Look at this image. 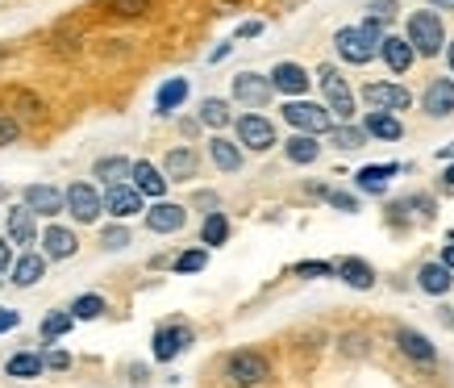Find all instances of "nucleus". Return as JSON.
I'll return each instance as SVG.
<instances>
[{
  "instance_id": "f257e3e1",
  "label": "nucleus",
  "mask_w": 454,
  "mask_h": 388,
  "mask_svg": "<svg viewBox=\"0 0 454 388\" xmlns=\"http://www.w3.org/2000/svg\"><path fill=\"white\" fill-rule=\"evenodd\" d=\"M404 38L413 42L417 59H438L446 51V26H442L438 9H417L404 26Z\"/></svg>"
},
{
  "instance_id": "f03ea898",
  "label": "nucleus",
  "mask_w": 454,
  "mask_h": 388,
  "mask_svg": "<svg viewBox=\"0 0 454 388\" xmlns=\"http://www.w3.org/2000/svg\"><path fill=\"white\" fill-rule=\"evenodd\" d=\"M380 42H384V38L367 34L363 26H342L338 34H333L338 59H342V63H350V67H363V63H372V59L380 55Z\"/></svg>"
},
{
  "instance_id": "7ed1b4c3",
  "label": "nucleus",
  "mask_w": 454,
  "mask_h": 388,
  "mask_svg": "<svg viewBox=\"0 0 454 388\" xmlns=\"http://www.w3.org/2000/svg\"><path fill=\"white\" fill-rule=\"evenodd\" d=\"M284 122L292 125V130H301V134H330L333 130V113L330 105H313V100H301L292 97L288 105H284Z\"/></svg>"
},
{
  "instance_id": "20e7f679",
  "label": "nucleus",
  "mask_w": 454,
  "mask_h": 388,
  "mask_svg": "<svg viewBox=\"0 0 454 388\" xmlns=\"http://www.w3.org/2000/svg\"><path fill=\"white\" fill-rule=\"evenodd\" d=\"M221 376L234 388H254L271 376V363H267V355H259V351H234V355L225 360V368H221Z\"/></svg>"
},
{
  "instance_id": "39448f33",
  "label": "nucleus",
  "mask_w": 454,
  "mask_h": 388,
  "mask_svg": "<svg viewBox=\"0 0 454 388\" xmlns=\"http://www.w3.org/2000/svg\"><path fill=\"white\" fill-rule=\"evenodd\" d=\"M317 83H321V92H325V105H330V113L338 117V122H350L355 117V92H350V83H346V75H338V67H325L317 71Z\"/></svg>"
},
{
  "instance_id": "423d86ee",
  "label": "nucleus",
  "mask_w": 454,
  "mask_h": 388,
  "mask_svg": "<svg viewBox=\"0 0 454 388\" xmlns=\"http://www.w3.org/2000/svg\"><path fill=\"white\" fill-rule=\"evenodd\" d=\"M363 100H367V109H384V113L413 109V92L404 83H387V80L363 83Z\"/></svg>"
},
{
  "instance_id": "0eeeda50",
  "label": "nucleus",
  "mask_w": 454,
  "mask_h": 388,
  "mask_svg": "<svg viewBox=\"0 0 454 388\" xmlns=\"http://www.w3.org/2000/svg\"><path fill=\"white\" fill-rule=\"evenodd\" d=\"M192 326L188 321H167V326H159L154 330V360L159 363H171V360H179L184 351L192 347Z\"/></svg>"
},
{
  "instance_id": "6e6552de",
  "label": "nucleus",
  "mask_w": 454,
  "mask_h": 388,
  "mask_svg": "<svg viewBox=\"0 0 454 388\" xmlns=\"http://www.w3.org/2000/svg\"><path fill=\"white\" fill-rule=\"evenodd\" d=\"M234 130H238L242 151L262 154V151H271V146H276V125L267 122V117H259V113H242V117L234 122Z\"/></svg>"
},
{
  "instance_id": "1a4fd4ad",
  "label": "nucleus",
  "mask_w": 454,
  "mask_h": 388,
  "mask_svg": "<svg viewBox=\"0 0 454 388\" xmlns=\"http://www.w3.org/2000/svg\"><path fill=\"white\" fill-rule=\"evenodd\" d=\"M271 97H276L271 75H259V71H242V75H234V100L238 105L262 109V105H271Z\"/></svg>"
},
{
  "instance_id": "9d476101",
  "label": "nucleus",
  "mask_w": 454,
  "mask_h": 388,
  "mask_svg": "<svg viewBox=\"0 0 454 388\" xmlns=\"http://www.w3.org/2000/svg\"><path fill=\"white\" fill-rule=\"evenodd\" d=\"M184 222H188V209L176 205V201H154L146 209V230L151 234H179Z\"/></svg>"
},
{
  "instance_id": "9b49d317",
  "label": "nucleus",
  "mask_w": 454,
  "mask_h": 388,
  "mask_svg": "<svg viewBox=\"0 0 454 388\" xmlns=\"http://www.w3.org/2000/svg\"><path fill=\"white\" fill-rule=\"evenodd\" d=\"M421 109H426V117H434V122H442V117H454V80H429L426 92H421Z\"/></svg>"
},
{
  "instance_id": "f8f14e48",
  "label": "nucleus",
  "mask_w": 454,
  "mask_h": 388,
  "mask_svg": "<svg viewBox=\"0 0 454 388\" xmlns=\"http://www.w3.org/2000/svg\"><path fill=\"white\" fill-rule=\"evenodd\" d=\"M67 209H71V218L75 222H97L100 218V209H105V196L92 188V184H71L67 188Z\"/></svg>"
},
{
  "instance_id": "ddd939ff",
  "label": "nucleus",
  "mask_w": 454,
  "mask_h": 388,
  "mask_svg": "<svg viewBox=\"0 0 454 388\" xmlns=\"http://www.w3.org/2000/svg\"><path fill=\"white\" fill-rule=\"evenodd\" d=\"M142 209H146V196H142L134 184H113V188H105V213H113V218H134Z\"/></svg>"
},
{
  "instance_id": "4468645a",
  "label": "nucleus",
  "mask_w": 454,
  "mask_h": 388,
  "mask_svg": "<svg viewBox=\"0 0 454 388\" xmlns=\"http://www.w3.org/2000/svg\"><path fill=\"white\" fill-rule=\"evenodd\" d=\"M4 230H9V242H21V247L42 242V238H38V213H34L29 205H13V209H9Z\"/></svg>"
},
{
  "instance_id": "2eb2a0df",
  "label": "nucleus",
  "mask_w": 454,
  "mask_h": 388,
  "mask_svg": "<svg viewBox=\"0 0 454 388\" xmlns=\"http://www.w3.org/2000/svg\"><path fill=\"white\" fill-rule=\"evenodd\" d=\"M196 171H200V154L192 151V146H176V151L163 154V176L176 184H188L196 180Z\"/></svg>"
},
{
  "instance_id": "dca6fc26",
  "label": "nucleus",
  "mask_w": 454,
  "mask_h": 388,
  "mask_svg": "<svg viewBox=\"0 0 454 388\" xmlns=\"http://www.w3.org/2000/svg\"><path fill=\"white\" fill-rule=\"evenodd\" d=\"M208 159H213L217 171H242L247 151H242V142L225 139V134H213V139H208Z\"/></svg>"
},
{
  "instance_id": "f3484780",
  "label": "nucleus",
  "mask_w": 454,
  "mask_h": 388,
  "mask_svg": "<svg viewBox=\"0 0 454 388\" xmlns=\"http://www.w3.org/2000/svg\"><path fill=\"white\" fill-rule=\"evenodd\" d=\"M271 83H276L279 97H304L309 92V71L301 67V63H276L271 67Z\"/></svg>"
},
{
  "instance_id": "a211bd4d",
  "label": "nucleus",
  "mask_w": 454,
  "mask_h": 388,
  "mask_svg": "<svg viewBox=\"0 0 454 388\" xmlns=\"http://www.w3.org/2000/svg\"><path fill=\"white\" fill-rule=\"evenodd\" d=\"M26 205L34 209V213H42V218H59V213L67 209V193H59V188H51V184H29Z\"/></svg>"
},
{
  "instance_id": "6ab92c4d",
  "label": "nucleus",
  "mask_w": 454,
  "mask_h": 388,
  "mask_svg": "<svg viewBox=\"0 0 454 388\" xmlns=\"http://www.w3.org/2000/svg\"><path fill=\"white\" fill-rule=\"evenodd\" d=\"M380 55H384L387 71H396V75H404V71L413 67L417 51H413V42H409V38H400V34H387V38L380 42Z\"/></svg>"
},
{
  "instance_id": "aec40b11",
  "label": "nucleus",
  "mask_w": 454,
  "mask_h": 388,
  "mask_svg": "<svg viewBox=\"0 0 454 388\" xmlns=\"http://www.w3.org/2000/svg\"><path fill=\"white\" fill-rule=\"evenodd\" d=\"M396 347H400V355H404V360L421 363V368H429V363L438 360V347L429 343L426 334H417V330H396Z\"/></svg>"
},
{
  "instance_id": "412c9836",
  "label": "nucleus",
  "mask_w": 454,
  "mask_h": 388,
  "mask_svg": "<svg viewBox=\"0 0 454 388\" xmlns=\"http://www.w3.org/2000/svg\"><path fill=\"white\" fill-rule=\"evenodd\" d=\"M400 171V163H367V167H358L355 171V184H358V193H372L380 196L387 188V180Z\"/></svg>"
},
{
  "instance_id": "4be33fe9",
  "label": "nucleus",
  "mask_w": 454,
  "mask_h": 388,
  "mask_svg": "<svg viewBox=\"0 0 454 388\" xmlns=\"http://www.w3.org/2000/svg\"><path fill=\"white\" fill-rule=\"evenodd\" d=\"M42 250H46V259H71V255L80 250V238L71 234L67 226H46V234H42Z\"/></svg>"
},
{
  "instance_id": "5701e85b",
  "label": "nucleus",
  "mask_w": 454,
  "mask_h": 388,
  "mask_svg": "<svg viewBox=\"0 0 454 388\" xmlns=\"http://www.w3.org/2000/svg\"><path fill=\"white\" fill-rule=\"evenodd\" d=\"M338 280L358 292H367V289H375V267L367 264V259H355V255H350V259H338Z\"/></svg>"
},
{
  "instance_id": "b1692460",
  "label": "nucleus",
  "mask_w": 454,
  "mask_h": 388,
  "mask_svg": "<svg viewBox=\"0 0 454 388\" xmlns=\"http://www.w3.org/2000/svg\"><path fill=\"white\" fill-rule=\"evenodd\" d=\"M134 188H138L142 196H151V201H163V193H167V176H163V171H159L154 163L138 159V163H134Z\"/></svg>"
},
{
  "instance_id": "393cba45",
  "label": "nucleus",
  "mask_w": 454,
  "mask_h": 388,
  "mask_svg": "<svg viewBox=\"0 0 454 388\" xmlns=\"http://www.w3.org/2000/svg\"><path fill=\"white\" fill-rule=\"evenodd\" d=\"M363 130L372 134V139H384V142H396L404 139V125H400L396 113H384V109H372L363 117Z\"/></svg>"
},
{
  "instance_id": "a878e982",
  "label": "nucleus",
  "mask_w": 454,
  "mask_h": 388,
  "mask_svg": "<svg viewBox=\"0 0 454 388\" xmlns=\"http://www.w3.org/2000/svg\"><path fill=\"white\" fill-rule=\"evenodd\" d=\"M92 176H97L105 188H113V184H125L134 180V163L125 159V154H109V159H97V167H92Z\"/></svg>"
},
{
  "instance_id": "bb28decb",
  "label": "nucleus",
  "mask_w": 454,
  "mask_h": 388,
  "mask_svg": "<svg viewBox=\"0 0 454 388\" xmlns=\"http://www.w3.org/2000/svg\"><path fill=\"white\" fill-rule=\"evenodd\" d=\"M284 154H288V163H296V167H309V163H317V154H321V142H317V134H292L288 142H284Z\"/></svg>"
},
{
  "instance_id": "cd10ccee",
  "label": "nucleus",
  "mask_w": 454,
  "mask_h": 388,
  "mask_svg": "<svg viewBox=\"0 0 454 388\" xmlns=\"http://www.w3.org/2000/svg\"><path fill=\"white\" fill-rule=\"evenodd\" d=\"M46 276V250H26L21 259L13 264V284L17 289H29V284H38V280Z\"/></svg>"
},
{
  "instance_id": "c85d7f7f",
  "label": "nucleus",
  "mask_w": 454,
  "mask_h": 388,
  "mask_svg": "<svg viewBox=\"0 0 454 388\" xmlns=\"http://www.w3.org/2000/svg\"><path fill=\"white\" fill-rule=\"evenodd\" d=\"M417 284H421V292H429V297H446L450 284H454V276H450V267L438 259V264H426L421 272H417Z\"/></svg>"
},
{
  "instance_id": "c756f323",
  "label": "nucleus",
  "mask_w": 454,
  "mask_h": 388,
  "mask_svg": "<svg viewBox=\"0 0 454 388\" xmlns=\"http://www.w3.org/2000/svg\"><path fill=\"white\" fill-rule=\"evenodd\" d=\"M184 100H188V80H184V75H176V80H167L163 88H159V97H154V113H159V117H167V113H176Z\"/></svg>"
},
{
  "instance_id": "7c9ffc66",
  "label": "nucleus",
  "mask_w": 454,
  "mask_h": 388,
  "mask_svg": "<svg viewBox=\"0 0 454 388\" xmlns=\"http://www.w3.org/2000/svg\"><path fill=\"white\" fill-rule=\"evenodd\" d=\"M42 368H46V355H38V351H17L13 360L4 363V376H13V380H34V376H42Z\"/></svg>"
},
{
  "instance_id": "2f4dec72",
  "label": "nucleus",
  "mask_w": 454,
  "mask_h": 388,
  "mask_svg": "<svg viewBox=\"0 0 454 388\" xmlns=\"http://www.w3.org/2000/svg\"><path fill=\"white\" fill-rule=\"evenodd\" d=\"M417 213V222H434V196H426V193H417V196H404V201H396V205H392V218H404V222H409V218H413Z\"/></svg>"
},
{
  "instance_id": "473e14b6",
  "label": "nucleus",
  "mask_w": 454,
  "mask_h": 388,
  "mask_svg": "<svg viewBox=\"0 0 454 388\" xmlns=\"http://www.w3.org/2000/svg\"><path fill=\"white\" fill-rule=\"evenodd\" d=\"M330 139H333V146L338 151H363L367 142H372V134L363 130V125H350V122H338L330 130Z\"/></svg>"
},
{
  "instance_id": "72a5a7b5",
  "label": "nucleus",
  "mask_w": 454,
  "mask_h": 388,
  "mask_svg": "<svg viewBox=\"0 0 454 388\" xmlns=\"http://www.w3.org/2000/svg\"><path fill=\"white\" fill-rule=\"evenodd\" d=\"M225 238H230V218H225L221 209L205 213V226H200V242H205V247H225Z\"/></svg>"
},
{
  "instance_id": "f704fd0d",
  "label": "nucleus",
  "mask_w": 454,
  "mask_h": 388,
  "mask_svg": "<svg viewBox=\"0 0 454 388\" xmlns=\"http://www.w3.org/2000/svg\"><path fill=\"white\" fill-rule=\"evenodd\" d=\"M200 125H208V130H225V125H234V113H230V105L221 97H208L205 105H200Z\"/></svg>"
},
{
  "instance_id": "c9c22d12",
  "label": "nucleus",
  "mask_w": 454,
  "mask_h": 388,
  "mask_svg": "<svg viewBox=\"0 0 454 388\" xmlns=\"http://www.w3.org/2000/svg\"><path fill=\"white\" fill-rule=\"evenodd\" d=\"M71 313L80 321H97L100 313H105V297H97V292H83V297H75L71 301Z\"/></svg>"
},
{
  "instance_id": "e433bc0d",
  "label": "nucleus",
  "mask_w": 454,
  "mask_h": 388,
  "mask_svg": "<svg viewBox=\"0 0 454 388\" xmlns=\"http://www.w3.org/2000/svg\"><path fill=\"white\" fill-rule=\"evenodd\" d=\"M75 321H80V318H75L71 309H63V313H51V318L42 321V338H46V343H55L59 334H67Z\"/></svg>"
},
{
  "instance_id": "4c0bfd02",
  "label": "nucleus",
  "mask_w": 454,
  "mask_h": 388,
  "mask_svg": "<svg viewBox=\"0 0 454 388\" xmlns=\"http://www.w3.org/2000/svg\"><path fill=\"white\" fill-rule=\"evenodd\" d=\"M292 272L304 276V280H325V276H338V264H325V259H304V264H296Z\"/></svg>"
},
{
  "instance_id": "58836bf2",
  "label": "nucleus",
  "mask_w": 454,
  "mask_h": 388,
  "mask_svg": "<svg viewBox=\"0 0 454 388\" xmlns=\"http://www.w3.org/2000/svg\"><path fill=\"white\" fill-rule=\"evenodd\" d=\"M208 264V250H184V255H176V272L179 276H188V272H200V267Z\"/></svg>"
},
{
  "instance_id": "ea45409f",
  "label": "nucleus",
  "mask_w": 454,
  "mask_h": 388,
  "mask_svg": "<svg viewBox=\"0 0 454 388\" xmlns=\"http://www.w3.org/2000/svg\"><path fill=\"white\" fill-rule=\"evenodd\" d=\"M105 4H109V13H117V17H142L154 0H105Z\"/></svg>"
},
{
  "instance_id": "a19ab883",
  "label": "nucleus",
  "mask_w": 454,
  "mask_h": 388,
  "mask_svg": "<svg viewBox=\"0 0 454 388\" xmlns=\"http://www.w3.org/2000/svg\"><path fill=\"white\" fill-rule=\"evenodd\" d=\"M129 242H134V238H129V230H125V226H109V230L100 234V247H105V250H125Z\"/></svg>"
},
{
  "instance_id": "79ce46f5",
  "label": "nucleus",
  "mask_w": 454,
  "mask_h": 388,
  "mask_svg": "<svg viewBox=\"0 0 454 388\" xmlns=\"http://www.w3.org/2000/svg\"><path fill=\"white\" fill-rule=\"evenodd\" d=\"M396 9H400L396 0H372V4H367V17H375V21H384L387 26V21L396 17Z\"/></svg>"
},
{
  "instance_id": "37998d69",
  "label": "nucleus",
  "mask_w": 454,
  "mask_h": 388,
  "mask_svg": "<svg viewBox=\"0 0 454 388\" xmlns=\"http://www.w3.org/2000/svg\"><path fill=\"white\" fill-rule=\"evenodd\" d=\"M325 201L333 209H342V213H358V196H350V193H325Z\"/></svg>"
},
{
  "instance_id": "c03bdc74",
  "label": "nucleus",
  "mask_w": 454,
  "mask_h": 388,
  "mask_svg": "<svg viewBox=\"0 0 454 388\" xmlns=\"http://www.w3.org/2000/svg\"><path fill=\"white\" fill-rule=\"evenodd\" d=\"M17 134H21V130H17V122H13V117H4V113H0V146H9V142H17Z\"/></svg>"
},
{
  "instance_id": "a18cd8bd",
  "label": "nucleus",
  "mask_w": 454,
  "mask_h": 388,
  "mask_svg": "<svg viewBox=\"0 0 454 388\" xmlns=\"http://www.w3.org/2000/svg\"><path fill=\"white\" fill-rule=\"evenodd\" d=\"M46 368H55V372H67V368H71V355H67V351H46Z\"/></svg>"
},
{
  "instance_id": "49530a36",
  "label": "nucleus",
  "mask_w": 454,
  "mask_h": 388,
  "mask_svg": "<svg viewBox=\"0 0 454 388\" xmlns=\"http://www.w3.org/2000/svg\"><path fill=\"white\" fill-rule=\"evenodd\" d=\"M13 247H9V242H4V238H0V276H4V272H13Z\"/></svg>"
},
{
  "instance_id": "de8ad7c7",
  "label": "nucleus",
  "mask_w": 454,
  "mask_h": 388,
  "mask_svg": "<svg viewBox=\"0 0 454 388\" xmlns=\"http://www.w3.org/2000/svg\"><path fill=\"white\" fill-rule=\"evenodd\" d=\"M17 321H21V313H17V309H4V313H0V334L17 330Z\"/></svg>"
},
{
  "instance_id": "09e8293b",
  "label": "nucleus",
  "mask_w": 454,
  "mask_h": 388,
  "mask_svg": "<svg viewBox=\"0 0 454 388\" xmlns=\"http://www.w3.org/2000/svg\"><path fill=\"white\" fill-rule=\"evenodd\" d=\"M262 34V21H242L238 26V38H259Z\"/></svg>"
},
{
  "instance_id": "8fccbe9b",
  "label": "nucleus",
  "mask_w": 454,
  "mask_h": 388,
  "mask_svg": "<svg viewBox=\"0 0 454 388\" xmlns=\"http://www.w3.org/2000/svg\"><path fill=\"white\" fill-rule=\"evenodd\" d=\"M442 193H450V196H454V159L446 163V171H442Z\"/></svg>"
},
{
  "instance_id": "3c124183",
  "label": "nucleus",
  "mask_w": 454,
  "mask_h": 388,
  "mask_svg": "<svg viewBox=\"0 0 454 388\" xmlns=\"http://www.w3.org/2000/svg\"><path fill=\"white\" fill-rule=\"evenodd\" d=\"M196 205L213 213V209H217V193H196Z\"/></svg>"
},
{
  "instance_id": "603ef678",
  "label": "nucleus",
  "mask_w": 454,
  "mask_h": 388,
  "mask_svg": "<svg viewBox=\"0 0 454 388\" xmlns=\"http://www.w3.org/2000/svg\"><path fill=\"white\" fill-rule=\"evenodd\" d=\"M442 264L454 272V238H446V247H442Z\"/></svg>"
},
{
  "instance_id": "864d4df0",
  "label": "nucleus",
  "mask_w": 454,
  "mask_h": 388,
  "mask_svg": "<svg viewBox=\"0 0 454 388\" xmlns=\"http://www.w3.org/2000/svg\"><path fill=\"white\" fill-rule=\"evenodd\" d=\"M230 51H234V42H221L217 51H213V55H208V63H221V59L230 55Z\"/></svg>"
},
{
  "instance_id": "5fc2aeb1",
  "label": "nucleus",
  "mask_w": 454,
  "mask_h": 388,
  "mask_svg": "<svg viewBox=\"0 0 454 388\" xmlns=\"http://www.w3.org/2000/svg\"><path fill=\"white\" fill-rule=\"evenodd\" d=\"M429 9H438V13L446 9V13H454V0H429Z\"/></svg>"
},
{
  "instance_id": "6e6d98bb",
  "label": "nucleus",
  "mask_w": 454,
  "mask_h": 388,
  "mask_svg": "<svg viewBox=\"0 0 454 388\" xmlns=\"http://www.w3.org/2000/svg\"><path fill=\"white\" fill-rule=\"evenodd\" d=\"M438 159H442V163H450V159H454V142H446V146H442Z\"/></svg>"
},
{
  "instance_id": "4d7b16f0",
  "label": "nucleus",
  "mask_w": 454,
  "mask_h": 388,
  "mask_svg": "<svg viewBox=\"0 0 454 388\" xmlns=\"http://www.w3.org/2000/svg\"><path fill=\"white\" fill-rule=\"evenodd\" d=\"M446 63H450V75H454V38L446 42Z\"/></svg>"
},
{
  "instance_id": "13d9d810",
  "label": "nucleus",
  "mask_w": 454,
  "mask_h": 388,
  "mask_svg": "<svg viewBox=\"0 0 454 388\" xmlns=\"http://www.w3.org/2000/svg\"><path fill=\"white\" fill-rule=\"evenodd\" d=\"M446 238H454V230H450V234H446Z\"/></svg>"
},
{
  "instance_id": "bf43d9fd",
  "label": "nucleus",
  "mask_w": 454,
  "mask_h": 388,
  "mask_svg": "<svg viewBox=\"0 0 454 388\" xmlns=\"http://www.w3.org/2000/svg\"><path fill=\"white\" fill-rule=\"evenodd\" d=\"M0 284H4V276H0Z\"/></svg>"
}]
</instances>
